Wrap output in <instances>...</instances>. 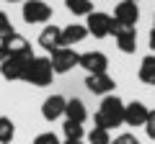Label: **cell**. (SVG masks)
I'll return each instance as SVG.
<instances>
[{"mask_svg": "<svg viewBox=\"0 0 155 144\" xmlns=\"http://www.w3.org/2000/svg\"><path fill=\"white\" fill-rule=\"evenodd\" d=\"M93 124L98 129H106V131L122 126L124 124V103L116 98V95H106V98L101 100L96 116H93Z\"/></svg>", "mask_w": 155, "mask_h": 144, "instance_id": "obj_1", "label": "cell"}, {"mask_svg": "<svg viewBox=\"0 0 155 144\" xmlns=\"http://www.w3.org/2000/svg\"><path fill=\"white\" fill-rule=\"evenodd\" d=\"M52 77H54V72H52L49 57H31L23 80L34 88H47V85H52Z\"/></svg>", "mask_w": 155, "mask_h": 144, "instance_id": "obj_2", "label": "cell"}, {"mask_svg": "<svg viewBox=\"0 0 155 144\" xmlns=\"http://www.w3.org/2000/svg\"><path fill=\"white\" fill-rule=\"evenodd\" d=\"M78 59H80V54H78L72 46H60V49H54L49 54L52 72H54V75H65V72H70L72 67H78Z\"/></svg>", "mask_w": 155, "mask_h": 144, "instance_id": "obj_3", "label": "cell"}, {"mask_svg": "<svg viewBox=\"0 0 155 144\" xmlns=\"http://www.w3.org/2000/svg\"><path fill=\"white\" fill-rule=\"evenodd\" d=\"M21 16L26 23H47L52 18V8L44 0H26L21 8Z\"/></svg>", "mask_w": 155, "mask_h": 144, "instance_id": "obj_4", "label": "cell"}, {"mask_svg": "<svg viewBox=\"0 0 155 144\" xmlns=\"http://www.w3.org/2000/svg\"><path fill=\"white\" fill-rule=\"evenodd\" d=\"M111 36L116 39V46L124 54H134L137 49V28H124L116 21H111Z\"/></svg>", "mask_w": 155, "mask_h": 144, "instance_id": "obj_5", "label": "cell"}, {"mask_svg": "<svg viewBox=\"0 0 155 144\" xmlns=\"http://www.w3.org/2000/svg\"><path fill=\"white\" fill-rule=\"evenodd\" d=\"M78 67H83L88 75H104L109 70V57L104 52H83L78 59Z\"/></svg>", "mask_w": 155, "mask_h": 144, "instance_id": "obj_6", "label": "cell"}, {"mask_svg": "<svg viewBox=\"0 0 155 144\" xmlns=\"http://www.w3.org/2000/svg\"><path fill=\"white\" fill-rule=\"evenodd\" d=\"M111 21L114 18L109 16V13H101V11H93L88 18H85V23H88V33H93L96 39H106V36H111Z\"/></svg>", "mask_w": 155, "mask_h": 144, "instance_id": "obj_7", "label": "cell"}, {"mask_svg": "<svg viewBox=\"0 0 155 144\" xmlns=\"http://www.w3.org/2000/svg\"><path fill=\"white\" fill-rule=\"evenodd\" d=\"M0 46H3V52H5L8 57H34L28 39H26V36H21V33H11L8 39L0 41Z\"/></svg>", "mask_w": 155, "mask_h": 144, "instance_id": "obj_8", "label": "cell"}, {"mask_svg": "<svg viewBox=\"0 0 155 144\" xmlns=\"http://www.w3.org/2000/svg\"><path fill=\"white\" fill-rule=\"evenodd\" d=\"M28 62L31 57H5V62L0 64V75L5 80H23Z\"/></svg>", "mask_w": 155, "mask_h": 144, "instance_id": "obj_9", "label": "cell"}, {"mask_svg": "<svg viewBox=\"0 0 155 144\" xmlns=\"http://www.w3.org/2000/svg\"><path fill=\"white\" fill-rule=\"evenodd\" d=\"M114 21L119 23V26H124V28H134L137 21H140L137 3H127V0H122V3L114 8Z\"/></svg>", "mask_w": 155, "mask_h": 144, "instance_id": "obj_10", "label": "cell"}, {"mask_svg": "<svg viewBox=\"0 0 155 144\" xmlns=\"http://www.w3.org/2000/svg\"><path fill=\"white\" fill-rule=\"evenodd\" d=\"M85 88L91 90L93 95H114V88H116V83H114V77H111L109 72H104V75H88L85 77Z\"/></svg>", "mask_w": 155, "mask_h": 144, "instance_id": "obj_11", "label": "cell"}, {"mask_svg": "<svg viewBox=\"0 0 155 144\" xmlns=\"http://www.w3.org/2000/svg\"><path fill=\"white\" fill-rule=\"evenodd\" d=\"M147 113H150V108L142 100H132V103L124 105V124H127V126H145Z\"/></svg>", "mask_w": 155, "mask_h": 144, "instance_id": "obj_12", "label": "cell"}, {"mask_svg": "<svg viewBox=\"0 0 155 144\" xmlns=\"http://www.w3.org/2000/svg\"><path fill=\"white\" fill-rule=\"evenodd\" d=\"M39 46L44 52H49V54L54 49H60L62 46V28L54 26V23H52V26H44L41 33H39Z\"/></svg>", "mask_w": 155, "mask_h": 144, "instance_id": "obj_13", "label": "cell"}, {"mask_svg": "<svg viewBox=\"0 0 155 144\" xmlns=\"http://www.w3.org/2000/svg\"><path fill=\"white\" fill-rule=\"evenodd\" d=\"M65 103H67V98H62V95H49L41 103V116H44V121H57L60 116H65Z\"/></svg>", "mask_w": 155, "mask_h": 144, "instance_id": "obj_14", "label": "cell"}, {"mask_svg": "<svg viewBox=\"0 0 155 144\" xmlns=\"http://www.w3.org/2000/svg\"><path fill=\"white\" fill-rule=\"evenodd\" d=\"M65 121H75V124H85V118H88V108H85V103L80 98H70L65 103Z\"/></svg>", "mask_w": 155, "mask_h": 144, "instance_id": "obj_15", "label": "cell"}, {"mask_svg": "<svg viewBox=\"0 0 155 144\" xmlns=\"http://www.w3.org/2000/svg\"><path fill=\"white\" fill-rule=\"evenodd\" d=\"M88 36V28L83 23H70V26L62 28V46H72V44H80V41Z\"/></svg>", "mask_w": 155, "mask_h": 144, "instance_id": "obj_16", "label": "cell"}, {"mask_svg": "<svg viewBox=\"0 0 155 144\" xmlns=\"http://www.w3.org/2000/svg\"><path fill=\"white\" fill-rule=\"evenodd\" d=\"M137 77L142 80L145 85H155V57H145L142 64H140V72H137Z\"/></svg>", "mask_w": 155, "mask_h": 144, "instance_id": "obj_17", "label": "cell"}, {"mask_svg": "<svg viewBox=\"0 0 155 144\" xmlns=\"http://www.w3.org/2000/svg\"><path fill=\"white\" fill-rule=\"evenodd\" d=\"M65 8L72 16H83V18H88L93 13V3L91 0H65Z\"/></svg>", "mask_w": 155, "mask_h": 144, "instance_id": "obj_18", "label": "cell"}, {"mask_svg": "<svg viewBox=\"0 0 155 144\" xmlns=\"http://www.w3.org/2000/svg\"><path fill=\"white\" fill-rule=\"evenodd\" d=\"M16 136V124L8 116H0V144H11Z\"/></svg>", "mask_w": 155, "mask_h": 144, "instance_id": "obj_19", "label": "cell"}, {"mask_svg": "<svg viewBox=\"0 0 155 144\" xmlns=\"http://www.w3.org/2000/svg\"><path fill=\"white\" fill-rule=\"evenodd\" d=\"M62 134H65V139H72V142H83V124H75V121H65L62 124Z\"/></svg>", "mask_w": 155, "mask_h": 144, "instance_id": "obj_20", "label": "cell"}, {"mask_svg": "<svg viewBox=\"0 0 155 144\" xmlns=\"http://www.w3.org/2000/svg\"><path fill=\"white\" fill-rule=\"evenodd\" d=\"M88 144H111V134L106 131V129L93 126V131L88 134Z\"/></svg>", "mask_w": 155, "mask_h": 144, "instance_id": "obj_21", "label": "cell"}, {"mask_svg": "<svg viewBox=\"0 0 155 144\" xmlns=\"http://www.w3.org/2000/svg\"><path fill=\"white\" fill-rule=\"evenodd\" d=\"M11 33H16V28H13V23H11V18H8V13L0 11V41L8 39Z\"/></svg>", "mask_w": 155, "mask_h": 144, "instance_id": "obj_22", "label": "cell"}, {"mask_svg": "<svg viewBox=\"0 0 155 144\" xmlns=\"http://www.w3.org/2000/svg\"><path fill=\"white\" fill-rule=\"evenodd\" d=\"M31 144H62V142H60V136L54 131H44V134H39Z\"/></svg>", "mask_w": 155, "mask_h": 144, "instance_id": "obj_23", "label": "cell"}, {"mask_svg": "<svg viewBox=\"0 0 155 144\" xmlns=\"http://www.w3.org/2000/svg\"><path fill=\"white\" fill-rule=\"evenodd\" d=\"M145 134H147L150 139H155V111L147 113V121H145Z\"/></svg>", "mask_w": 155, "mask_h": 144, "instance_id": "obj_24", "label": "cell"}, {"mask_svg": "<svg viewBox=\"0 0 155 144\" xmlns=\"http://www.w3.org/2000/svg\"><path fill=\"white\" fill-rule=\"evenodd\" d=\"M111 144H140V139L134 136V134H119Z\"/></svg>", "mask_w": 155, "mask_h": 144, "instance_id": "obj_25", "label": "cell"}, {"mask_svg": "<svg viewBox=\"0 0 155 144\" xmlns=\"http://www.w3.org/2000/svg\"><path fill=\"white\" fill-rule=\"evenodd\" d=\"M147 41H150V49L155 52V28H153V31H150V36H147Z\"/></svg>", "mask_w": 155, "mask_h": 144, "instance_id": "obj_26", "label": "cell"}, {"mask_svg": "<svg viewBox=\"0 0 155 144\" xmlns=\"http://www.w3.org/2000/svg\"><path fill=\"white\" fill-rule=\"evenodd\" d=\"M5 57H8V54H5V52H3V46H0V64L5 62Z\"/></svg>", "mask_w": 155, "mask_h": 144, "instance_id": "obj_27", "label": "cell"}, {"mask_svg": "<svg viewBox=\"0 0 155 144\" xmlns=\"http://www.w3.org/2000/svg\"><path fill=\"white\" fill-rule=\"evenodd\" d=\"M62 144H83V142H72V139H65Z\"/></svg>", "mask_w": 155, "mask_h": 144, "instance_id": "obj_28", "label": "cell"}, {"mask_svg": "<svg viewBox=\"0 0 155 144\" xmlns=\"http://www.w3.org/2000/svg\"><path fill=\"white\" fill-rule=\"evenodd\" d=\"M8 3H26V0H8Z\"/></svg>", "mask_w": 155, "mask_h": 144, "instance_id": "obj_29", "label": "cell"}, {"mask_svg": "<svg viewBox=\"0 0 155 144\" xmlns=\"http://www.w3.org/2000/svg\"><path fill=\"white\" fill-rule=\"evenodd\" d=\"M127 3H140V0H127Z\"/></svg>", "mask_w": 155, "mask_h": 144, "instance_id": "obj_30", "label": "cell"}, {"mask_svg": "<svg viewBox=\"0 0 155 144\" xmlns=\"http://www.w3.org/2000/svg\"><path fill=\"white\" fill-rule=\"evenodd\" d=\"M153 23H155V16H153ZM153 28H155V26H153Z\"/></svg>", "mask_w": 155, "mask_h": 144, "instance_id": "obj_31", "label": "cell"}, {"mask_svg": "<svg viewBox=\"0 0 155 144\" xmlns=\"http://www.w3.org/2000/svg\"><path fill=\"white\" fill-rule=\"evenodd\" d=\"M91 3H93V0H91Z\"/></svg>", "mask_w": 155, "mask_h": 144, "instance_id": "obj_32", "label": "cell"}]
</instances>
